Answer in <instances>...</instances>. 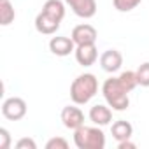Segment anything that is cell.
Returning <instances> with one entry per match:
<instances>
[{
	"instance_id": "13",
	"label": "cell",
	"mask_w": 149,
	"mask_h": 149,
	"mask_svg": "<svg viewBox=\"0 0 149 149\" xmlns=\"http://www.w3.org/2000/svg\"><path fill=\"white\" fill-rule=\"evenodd\" d=\"M111 133H112V137H114L118 142H121V140H128V139L133 135V126H132L128 121L119 119V121L112 123V126H111Z\"/></svg>"
},
{
	"instance_id": "3",
	"label": "cell",
	"mask_w": 149,
	"mask_h": 149,
	"mask_svg": "<svg viewBox=\"0 0 149 149\" xmlns=\"http://www.w3.org/2000/svg\"><path fill=\"white\" fill-rule=\"evenodd\" d=\"M74 144L79 149H104L105 147V135L97 126H79L74 130Z\"/></svg>"
},
{
	"instance_id": "15",
	"label": "cell",
	"mask_w": 149,
	"mask_h": 149,
	"mask_svg": "<svg viewBox=\"0 0 149 149\" xmlns=\"http://www.w3.org/2000/svg\"><path fill=\"white\" fill-rule=\"evenodd\" d=\"M14 18H16V13H14L11 0H0V21H2V25L4 26L11 25Z\"/></svg>"
},
{
	"instance_id": "17",
	"label": "cell",
	"mask_w": 149,
	"mask_h": 149,
	"mask_svg": "<svg viewBox=\"0 0 149 149\" xmlns=\"http://www.w3.org/2000/svg\"><path fill=\"white\" fill-rule=\"evenodd\" d=\"M140 2H142V0H112L114 9L119 11V13H130V11H133Z\"/></svg>"
},
{
	"instance_id": "14",
	"label": "cell",
	"mask_w": 149,
	"mask_h": 149,
	"mask_svg": "<svg viewBox=\"0 0 149 149\" xmlns=\"http://www.w3.org/2000/svg\"><path fill=\"white\" fill-rule=\"evenodd\" d=\"M42 13H46L47 16L61 21L65 18V4L61 0H47V2L42 6Z\"/></svg>"
},
{
	"instance_id": "5",
	"label": "cell",
	"mask_w": 149,
	"mask_h": 149,
	"mask_svg": "<svg viewBox=\"0 0 149 149\" xmlns=\"http://www.w3.org/2000/svg\"><path fill=\"white\" fill-rule=\"evenodd\" d=\"M61 121L63 126L68 130H77L84 125V112L76 105H67L61 109Z\"/></svg>"
},
{
	"instance_id": "10",
	"label": "cell",
	"mask_w": 149,
	"mask_h": 149,
	"mask_svg": "<svg viewBox=\"0 0 149 149\" xmlns=\"http://www.w3.org/2000/svg\"><path fill=\"white\" fill-rule=\"evenodd\" d=\"M49 49L56 56H68L76 51V42L72 40V37H53L49 40Z\"/></svg>"
},
{
	"instance_id": "22",
	"label": "cell",
	"mask_w": 149,
	"mask_h": 149,
	"mask_svg": "<svg viewBox=\"0 0 149 149\" xmlns=\"http://www.w3.org/2000/svg\"><path fill=\"white\" fill-rule=\"evenodd\" d=\"M118 147H119V149H135L137 146H135L133 142H130V139H128V140H121V142H118Z\"/></svg>"
},
{
	"instance_id": "16",
	"label": "cell",
	"mask_w": 149,
	"mask_h": 149,
	"mask_svg": "<svg viewBox=\"0 0 149 149\" xmlns=\"http://www.w3.org/2000/svg\"><path fill=\"white\" fill-rule=\"evenodd\" d=\"M119 83L125 86V90L130 93V91H133L137 86H139V81H137V74L135 72H132V70H126V72H121L119 74Z\"/></svg>"
},
{
	"instance_id": "2",
	"label": "cell",
	"mask_w": 149,
	"mask_h": 149,
	"mask_svg": "<svg viewBox=\"0 0 149 149\" xmlns=\"http://www.w3.org/2000/svg\"><path fill=\"white\" fill-rule=\"evenodd\" d=\"M102 95H104L105 102L109 104V107H112V111H125L130 105L128 91L125 90V86L119 83L118 77H109L104 81Z\"/></svg>"
},
{
	"instance_id": "21",
	"label": "cell",
	"mask_w": 149,
	"mask_h": 149,
	"mask_svg": "<svg viewBox=\"0 0 149 149\" xmlns=\"http://www.w3.org/2000/svg\"><path fill=\"white\" fill-rule=\"evenodd\" d=\"M11 147V135L6 128H0V149H9Z\"/></svg>"
},
{
	"instance_id": "6",
	"label": "cell",
	"mask_w": 149,
	"mask_h": 149,
	"mask_svg": "<svg viewBox=\"0 0 149 149\" xmlns=\"http://www.w3.org/2000/svg\"><path fill=\"white\" fill-rule=\"evenodd\" d=\"M65 4L74 11V14L90 19L97 14V0H65Z\"/></svg>"
},
{
	"instance_id": "20",
	"label": "cell",
	"mask_w": 149,
	"mask_h": 149,
	"mask_svg": "<svg viewBox=\"0 0 149 149\" xmlns=\"http://www.w3.org/2000/svg\"><path fill=\"white\" fill-rule=\"evenodd\" d=\"M16 149H37V144L33 139H28V137H23L16 142Z\"/></svg>"
},
{
	"instance_id": "1",
	"label": "cell",
	"mask_w": 149,
	"mask_h": 149,
	"mask_svg": "<svg viewBox=\"0 0 149 149\" xmlns=\"http://www.w3.org/2000/svg\"><path fill=\"white\" fill-rule=\"evenodd\" d=\"M98 91V81L93 74H81L70 84V98L76 105L88 104Z\"/></svg>"
},
{
	"instance_id": "4",
	"label": "cell",
	"mask_w": 149,
	"mask_h": 149,
	"mask_svg": "<svg viewBox=\"0 0 149 149\" xmlns=\"http://www.w3.org/2000/svg\"><path fill=\"white\" fill-rule=\"evenodd\" d=\"M2 114H4V118H7L11 121H19L26 114V102L19 97H11V98L4 100Z\"/></svg>"
},
{
	"instance_id": "11",
	"label": "cell",
	"mask_w": 149,
	"mask_h": 149,
	"mask_svg": "<svg viewBox=\"0 0 149 149\" xmlns=\"http://www.w3.org/2000/svg\"><path fill=\"white\" fill-rule=\"evenodd\" d=\"M60 23L61 21H58V19H54V18H51V16H47L46 13L40 11L35 18V30L42 35H53L60 28Z\"/></svg>"
},
{
	"instance_id": "7",
	"label": "cell",
	"mask_w": 149,
	"mask_h": 149,
	"mask_svg": "<svg viewBox=\"0 0 149 149\" xmlns=\"http://www.w3.org/2000/svg\"><path fill=\"white\" fill-rule=\"evenodd\" d=\"M72 40L76 42V46H81V44H95V40H97V30L91 25H88V23L77 25L76 28L72 30Z\"/></svg>"
},
{
	"instance_id": "18",
	"label": "cell",
	"mask_w": 149,
	"mask_h": 149,
	"mask_svg": "<svg viewBox=\"0 0 149 149\" xmlns=\"http://www.w3.org/2000/svg\"><path fill=\"white\" fill-rule=\"evenodd\" d=\"M135 74H137V81H139V84L144 86V88H147V86H149V61L142 63V65L135 70Z\"/></svg>"
},
{
	"instance_id": "8",
	"label": "cell",
	"mask_w": 149,
	"mask_h": 149,
	"mask_svg": "<svg viewBox=\"0 0 149 149\" xmlns=\"http://www.w3.org/2000/svg\"><path fill=\"white\" fill-rule=\"evenodd\" d=\"M123 65V54L118 49H107L100 54V67L105 72H118Z\"/></svg>"
},
{
	"instance_id": "9",
	"label": "cell",
	"mask_w": 149,
	"mask_h": 149,
	"mask_svg": "<svg viewBox=\"0 0 149 149\" xmlns=\"http://www.w3.org/2000/svg\"><path fill=\"white\" fill-rule=\"evenodd\" d=\"M74 53H76L77 63L83 65V67H90L98 60V51H97L95 44H81V46L76 47Z\"/></svg>"
},
{
	"instance_id": "12",
	"label": "cell",
	"mask_w": 149,
	"mask_h": 149,
	"mask_svg": "<svg viewBox=\"0 0 149 149\" xmlns=\"http://www.w3.org/2000/svg\"><path fill=\"white\" fill-rule=\"evenodd\" d=\"M90 119L97 125V126H105L112 121V111L107 105L97 104L90 109Z\"/></svg>"
},
{
	"instance_id": "19",
	"label": "cell",
	"mask_w": 149,
	"mask_h": 149,
	"mask_svg": "<svg viewBox=\"0 0 149 149\" xmlns=\"http://www.w3.org/2000/svg\"><path fill=\"white\" fill-rule=\"evenodd\" d=\"M67 147H68V142L63 137H54L46 142V149H67Z\"/></svg>"
}]
</instances>
